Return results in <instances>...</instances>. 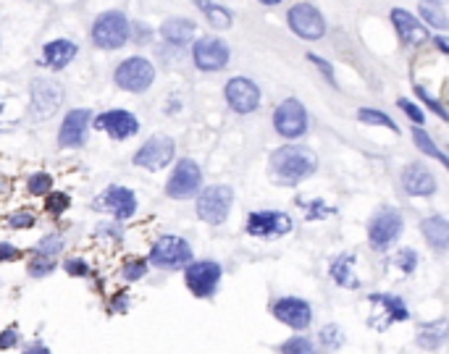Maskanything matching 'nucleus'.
<instances>
[{
	"mask_svg": "<svg viewBox=\"0 0 449 354\" xmlns=\"http://www.w3.org/2000/svg\"><path fill=\"white\" fill-rule=\"evenodd\" d=\"M318 346L323 349L326 354H334L339 352L344 346V330L336 326V323H329L318 330Z\"/></svg>",
	"mask_w": 449,
	"mask_h": 354,
	"instance_id": "nucleus-30",
	"label": "nucleus"
},
{
	"mask_svg": "<svg viewBox=\"0 0 449 354\" xmlns=\"http://www.w3.org/2000/svg\"><path fill=\"white\" fill-rule=\"evenodd\" d=\"M200 189H202L200 165L195 163L192 158L179 160L177 168H174V171H171V176H168L165 194H168L171 200H189V197H195Z\"/></svg>",
	"mask_w": 449,
	"mask_h": 354,
	"instance_id": "nucleus-7",
	"label": "nucleus"
},
{
	"mask_svg": "<svg viewBox=\"0 0 449 354\" xmlns=\"http://www.w3.org/2000/svg\"><path fill=\"white\" fill-rule=\"evenodd\" d=\"M202 13H205V19L211 26L215 29H229L231 26V13L226 11L224 6H218V3H213V0H192Z\"/></svg>",
	"mask_w": 449,
	"mask_h": 354,
	"instance_id": "nucleus-28",
	"label": "nucleus"
},
{
	"mask_svg": "<svg viewBox=\"0 0 449 354\" xmlns=\"http://www.w3.org/2000/svg\"><path fill=\"white\" fill-rule=\"evenodd\" d=\"M174 140L165 134H155L142 144L134 153V165H140L145 171H161L174 160Z\"/></svg>",
	"mask_w": 449,
	"mask_h": 354,
	"instance_id": "nucleus-13",
	"label": "nucleus"
},
{
	"mask_svg": "<svg viewBox=\"0 0 449 354\" xmlns=\"http://www.w3.org/2000/svg\"><path fill=\"white\" fill-rule=\"evenodd\" d=\"M292 218L289 212L281 210H255L247 218V234L258 239H276L292 231Z\"/></svg>",
	"mask_w": 449,
	"mask_h": 354,
	"instance_id": "nucleus-14",
	"label": "nucleus"
},
{
	"mask_svg": "<svg viewBox=\"0 0 449 354\" xmlns=\"http://www.w3.org/2000/svg\"><path fill=\"white\" fill-rule=\"evenodd\" d=\"M402 215L397 208H381V210L370 218V224H368V242H370V247L376 249V252H386V249L397 242L402 236Z\"/></svg>",
	"mask_w": 449,
	"mask_h": 354,
	"instance_id": "nucleus-5",
	"label": "nucleus"
},
{
	"mask_svg": "<svg viewBox=\"0 0 449 354\" xmlns=\"http://www.w3.org/2000/svg\"><path fill=\"white\" fill-rule=\"evenodd\" d=\"M226 103L229 108L234 110V113H252V110H258L260 106V87L252 79L247 76H234V79H229L226 82Z\"/></svg>",
	"mask_w": 449,
	"mask_h": 354,
	"instance_id": "nucleus-16",
	"label": "nucleus"
},
{
	"mask_svg": "<svg viewBox=\"0 0 449 354\" xmlns=\"http://www.w3.org/2000/svg\"><path fill=\"white\" fill-rule=\"evenodd\" d=\"M263 6H276V3H281V0H260Z\"/></svg>",
	"mask_w": 449,
	"mask_h": 354,
	"instance_id": "nucleus-51",
	"label": "nucleus"
},
{
	"mask_svg": "<svg viewBox=\"0 0 449 354\" xmlns=\"http://www.w3.org/2000/svg\"><path fill=\"white\" fill-rule=\"evenodd\" d=\"M53 271H56V260L40 258V255H35V258L29 260V268H26V273H29L32 278H45V276H50Z\"/></svg>",
	"mask_w": 449,
	"mask_h": 354,
	"instance_id": "nucleus-38",
	"label": "nucleus"
},
{
	"mask_svg": "<svg viewBox=\"0 0 449 354\" xmlns=\"http://www.w3.org/2000/svg\"><path fill=\"white\" fill-rule=\"evenodd\" d=\"M63 247H66V239L60 234H45L40 242H37V247H35V255H40V258H53L56 260V255H60L63 252Z\"/></svg>",
	"mask_w": 449,
	"mask_h": 354,
	"instance_id": "nucleus-31",
	"label": "nucleus"
},
{
	"mask_svg": "<svg viewBox=\"0 0 449 354\" xmlns=\"http://www.w3.org/2000/svg\"><path fill=\"white\" fill-rule=\"evenodd\" d=\"M357 118H360L363 124H370V126H386V129H391V131H400V126H397L386 113L373 110V108H363V110H357Z\"/></svg>",
	"mask_w": 449,
	"mask_h": 354,
	"instance_id": "nucleus-35",
	"label": "nucleus"
},
{
	"mask_svg": "<svg viewBox=\"0 0 449 354\" xmlns=\"http://www.w3.org/2000/svg\"><path fill=\"white\" fill-rule=\"evenodd\" d=\"M95 129L106 131L111 140H129L140 131V118L129 110H106L95 118Z\"/></svg>",
	"mask_w": 449,
	"mask_h": 354,
	"instance_id": "nucleus-17",
	"label": "nucleus"
},
{
	"mask_svg": "<svg viewBox=\"0 0 449 354\" xmlns=\"http://www.w3.org/2000/svg\"><path fill=\"white\" fill-rule=\"evenodd\" d=\"M307 110L305 106L295 100V97H289V100H284L281 106L273 110V129L276 134H281L284 140H300L302 134H307Z\"/></svg>",
	"mask_w": 449,
	"mask_h": 354,
	"instance_id": "nucleus-8",
	"label": "nucleus"
},
{
	"mask_svg": "<svg viewBox=\"0 0 449 354\" xmlns=\"http://www.w3.org/2000/svg\"><path fill=\"white\" fill-rule=\"evenodd\" d=\"M19 342H22V333H19L16 326L0 330V352H8V349H13V346H19Z\"/></svg>",
	"mask_w": 449,
	"mask_h": 354,
	"instance_id": "nucleus-44",
	"label": "nucleus"
},
{
	"mask_svg": "<svg viewBox=\"0 0 449 354\" xmlns=\"http://www.w3.org/2000/svg\"><path fill=\"white\" fill-rule=\"evenodd\" d=\"M415 94H418V97H421V100H423L425 106L431 108V110H434V113H436L439 118H444V121H447V110H444V106L439 103L434 94H428V92L423 90V87H415Z\"/></svg>",
	"mask_w": 449,
	"mask_h": 354,
	"instance_id": "nucleus-45",
	"label": "nucleus"
},
{
	"mask_svg": "<svg viewBox=\"0 0 449 354\" xmlns=\"http://www.w3.org/2000/svg\"><path fill=\"white\" fill-rule=\"evenodd\" d=\"M394 265L400 268L402 273H413L418 268V252L415 249H400L397 252V258H394Z\"/></svg>",
	"mask_w": 449,
	"mask_h": 354,
	"instance_id": "nucleus-40",
	"label": "nucleus"
},
{
	"mask_svg": "<svg viewBox=\"0 0 449 354\" xmlns=\"http://www.w3.org/2000/svg\"><path fill=\"white\" fill-rule=\"evenodd\" d=\"M413 142H415V147L421 150L423 155H428V158H434V160H439L441 165H447L449 160H447V155L439 150V144L434 142V137L428 134V131H423L421 126H415L413 129Z\"/></svg>",
	"mask_w": 449,
	"mask_h": 354,
	"instance_id": "nucleus-29",
	"label": "nucleus"
},
{
	"mask_svg": "<svg viewBox=\"0 0 449 354\" xmlns=\"http://www.w3.org/2000/svg\"><path fill=\"white\" fill-rule=\"evenodd\" d=\"M195 66L202 71H221L229 63V45L218 37H202L195 42Z\"/></svg>",
	"mask_w": 449,
	"mask_h": 354,
	"instance_id": "nucleus-20",
	"label": "nucleus"
},
{
	"mask_svg": "<svg viewBox=\"0 0 449 354\" xmlns=\"http://www.w3.org/2000/svg\"><path fill=\"white\" fill-rule=\"evenodd\" d=\"M318 168V158L302 144H284L271 155V176L281 187H297Z\"/></svg>",
	"mask_w": 449,
	"mask_h": 354,
	"instance_id": "nucleus-1",
	"label": "nucleus"
},
{
	"mask_svg": "<svg viewBox=\"0 0 449 354\" xmlns=\"http://www.w3.org/2000/svg\"><path fill=\"white\" fill-rule=\"evenodd\" d=\"M279 354H318V349H316L313 339H307L305 333H297L279 346Z\"/></svg>",
	"mask_w": 449,
	"mask_h": 354,
	"instance_id": "nucleus-32",
	"label": "nucleus"
},
{
	"mask_svg": "<svg viewBox=\"0 0 449 354\" xmlns=\"http://www.w3.org/2000/svg\"><path fill=\"white\" fill-rule=\"evenodd\" d=\"M329 273L336 286L342 289H360V278L354 276V255H339L331 260Z\"/></svg>",
	"mask_w": 449,
	"mask_h": 354,
	"instance_id": "nucleus-25",
	"label": "nucleus"
},
{
	"mask_svg": "<svg viewBox=\"0 0 449 354\" xmlns=\"http://www.w3.org/2000/svg\"><path fill=\"white\" fill-rule=\"evenodd\" d=\"M307 60H313V63H316V69H318L320 74L326 76V82H329L331 87H336V76H334V66H331L329 60H323V58H320V56H316V53H310V56H307Z\"/></svg>",
	"mask_w": 449,
	"mask_h": 354,
	"instance_id": "nucleus-46",
	"label": "nucleus"
},
{
	"mask_svg": "<svg viewBox=\"0 0 449 354\" xmlns=\"http://www.w3.org/2000/svg\"><path fill=\"white\" fill-rule=\"evenodd\" d=\"M35 212L32 210H19L8 215V228H16V231H24V228H32L35 226Z\"/></svg>",
	"mask_w": 449,
	"mask_h": 354,
	"instance_id": "nucleus-41",
	"label": "nucleus"
},
{
	"mask_svg": "<svg viewBox=\"0 0 449 354\" xmlns=\"http://www.w3.org/2000/svg\"><path fill=\"white\" fill-rule=\"evenodd\" d=\"M402 187L413 197H431L436 192V176L421 163H410L402 171Z\"/></svg>",
	"mask_w": 449,
	"mask_h": 354,
	"instance_id": "nucleus-21",
	"label": "nucleus"
},
{
	"mask_svg": "<svg viewBox=\"0 0 449 354\" xmlns=\"http://www.w3.org/2000/svg\"><path fill=\"white\" fill-rule=\"evenodd\" d=\"M434 42H436V47H439V50H441V53H449L447 37H434Z\"/></svg>",
	"mask_w": 449,
	"mask_h": 354,
	"instance_id": "nucleus-50",
	"label": "nucleus"
},
{
	"mask_svg": "<svg viewBox=\"0 0 449 354\" xmlns=\"http://www.w3.org/2000/svg\"><path fill=\"white\" fill-rule=\"evenodd\" d=\"M224 278V268L221 262H213V260H192L189 265H184V283L192 294L197 299H208L215 294L218 283Z\"/></svg>",
	"mask_w": 449,
	"mask_h": 354,
	"instance_id": "nucleus-3",
	"label": "nucleus"
},
{
	"mask_svg": "<svg viewBox=\"0 0 449 354\" xmlns=\"http://www.w3.org/2000/svg\"><path fill=\"white\" fill-rule=\"evenodd\" d=\"M22 354H53V352L47 349L45 344H32V346H26Z\"/></svg>",
	"mask_w": 449,
	"mask_h": 354,
	"instance_id": "nucleus-49",
	"label": "nucleus"
},
{
	"mask_svg": "<svg viewBox=\"0 0 449 354\" xmlns=\"http://www.w3.org/2000/svg\"><path fill=\"white\" fill-rule=\"evenodd\" d=\"M90 126H92V113L87 108H74L71 113H66L63 124H60L58 144L60 147H82L87 142Z\"/></svg>",
	"mask_w": 449,
	"mask_h": 354,
	"instance_id": "nucleus-19",
	"label": "nucleus"
},
{
	"mask_svg": "<svg viewBox=\"0 0 449 354\" xmlns=\"http://www.w3.org/2000/svg\"><path fill=\"white\" fill-rule=\"evenodd\" d=\"M302 208H305L307 221H323V218L334 215V208L326 205L323 200H313V202H307V205H302Z\"/></svg>",
	"mask_w": 449,
	"mask_h": 354,
	"instance_id": "nucleus-39",
	"label": "nucleus"
},
{
	"mask_svg": "<svg viewBox=\"0 0 449 354\" xmlns=\"http://www.w3.org/2000/svg\"><path fill=\"white\" fill-rule=\"evenodd\" d=\"M19 247L16 244H8V242H0V262H13V260H19Z\"/></svg>",
	"mask_w": 449,
	"mask_h": 354,
	"instance_id": "nucleus-48",
	"label": "nucleus"
},
{
	"mask_svg": "<svg viewBox=\"0 0 449 354\" xmlns=\"http://www.w3.org/2000/svg\"><path fill=\"white\" fill-rule=\"evenodd\" d=\"M150 262L155 268H184L192 262V247L181 236H161L150 249Z\"/></svg>",
	"mask_w": 449,
	"mask_h": 354,
	"instance_id": "nucleus-9",
	"label": "nucleus"
},
{
	"mask_svg": "<svg viewBox=\"0 0 449 354\" xmlns=\"http://www.w3.org/2000/svg\"><path fill=\"white\" fill-rule=\"evenodd\" d=\"M63 103V90L53 79H35L32 82V113L40 121L50 118Z\"/></svg>",
	"mask_w": 449,
	"mask_h": 354,
	"instance_id": "nucleus-18",
	"label": "nucleus"
},
{
	"mask_svg": "<svg viewBox=\"0 0 449 354\" xmlns=\"http://www.w3.org/2000/svg\"><path fill=\"white\" fill-rule=\"evenodd\" d=\"M92 210H100V212H111L113 218L118 221H126L137 212V194L126 187H113L103 189L97 197L92 200Z\"/></svg>",
	"mask_w": 449,
	"mask_h": 354,
	"instance_id": "nucleus-12",
	"label": "nucleus"
},
{
	"mask_svg": "<svg viewBox=\"0 0 449 354\" xmlns=\"http://www.w3.org/2000/svg\"><path fill=\"white\" fill-rule=\"evenodd\" d=\"M76 56V45L71 42V40H53V42H47L45 50H42V63L50 66V69H66L71 60Z\"/></svg>",
	"mask_w": 449,
	"mask_h": 354,
	"instance_id": "nucleus-24",
	"label": "nucleus"
},
{
	"mask_svg": "<svg viewBox=\"0 0 449 354\" xmlns=\"http://www.w3.org/2000/svg\"><path fill=\"white\" fill-rule=\"evenodd\" d=\"M26 192L35 194V197H45L47 192H53V176L45 174V171L32 174V176L26 178Z\"/></svg>",
	"mask_w": 449,
	"mask_h": 354,
	"instance_id": "nucleus-34",
	"label": "nucleus"
},
{
	"mask_svg": "<svg viewBox=\"0 0 449 354\" xmlns=\"http://www.w3.org/2000/svg\"><path fill=\"white\" fill-rule=\"evenodd\" d=\"M425 3H434V6H441V3H444V0H425Z\"/></svg>",
	"mask_w": 449,
	"mask_h": 354,
	"instance_id": "nucleus-52",
	"label": "nucleus"
},
{
	"mask_svg": "<svg viewBox=\"0 0 449 354\" xmlns=\"http://www.w3.org/2000/svg\"><path fill=\"white\" fill-rule=\"evenodd\" d=\"M161 35H163L165 42L181 47L195 40V35H197V24L184 19V16H177V19H168V22L161 26Z\"/></svg>",
	"mask_w": 449,
	"mask_h": 354,
	"instance_id": "nucleus-23",
	"label": "nucleus"
},
{
	"mask_svg": "<svg viewBox=\"0 0 449 354\" xmlns=\"http://www.w3.org/2000/svg\"><path fill=\"white\" fill-rule=\"evenodd\" d=\"M63 268H66V273L69 276H74V278H87L90 273H92V268H90V262L82 258H69L66 262H63Z\"/></svg>",
	"mask_w": 449,
	"mask_h": 354,
	"instance_id": "nucleus-42",
	"label": "nucleus"
},
{
	"mask_svg": "<svg viewBox=\"0 0 449 354\" xmlns=\"http://www.w3.org/2000/svg\"><path fill=\"white\" fill-rule=\"evenodd\" d=\"M368 305H370L368 326L376 330H386L389 326H394V323L410 320V307H407V302L397 294L373 292V294L368 296Z\"/></svg>",
	"mask_w": 449,
	"mask_h": 354,
	"instance_id": "nucleus-2",
	"label": "nucleus"
},
{
	"mask_svg": "<svg viewBox=\"0 0 449 354\" xmlns=\"http://www.w3.org/2000/svg\"><path fill=\"white\" fill-rule=\"evenodd\" d=\"M421 16H423L431 26H436V29H447V26H449L447 13H444V8H441V6H434V3H421Z\"/></svg>",
	"mask_w": 449,
	"mask_h": 354,
	"instance_id": "nucleus-37",
	"label": "nucleus"
},
{
	"mask_svg": "<svg viewBox=\"0 0 449 354\" xmlns=\"http://www.w3.org/2000/svg\"><path fill=\"white\" fill-rule=\"evenodd\" d=\"M231 202H234L231 187H226V184L205 187L197 192V215L211 226L224 224L229 218V210H231Z\"/></svg>",
	"mask_w": 449,
	"mask_h": 354,
	"instance_id": "nucleus-4",
	"label": "nucleus"
},
{
	"mask_svg": "<svg viewBox=\"0 0 449 354\" xmlns=\"http://www.w3.org/2000/svg\"><path fill=\"white\" fill-rule=\"evenodd\" d=\"M147 271H150L147 260H140V258L126 260V262H124V268H121V278H124L126 283H137L147 276Z\"/></svg>",
	"mask_w": 449,
	"mask_h": 354,
	"instance_id": "nucleus-33",
	"label": "nucleus"
},
{
	"mask_svg": "<svg viewBox=\"0 0 449 354\" xmlns=\"http://www.w3.org/2000/svg\"><path fill=\"white\" fill-rule=\"evenodd\" d=\"M397 106H400V110H402V113H405V116L410 118V121H413V124H418V126H421V124H423V121H425L423 110H421V108L415 106V103H410V100H407V97H400V100H397Z\"/></svg>",
	"mask_w": 449,
	"mask_h": 354,
	"instance_id": "nucleus-43",
	"label": "nucleus"
},
{
	"mask_svg": "<svg viewBox=\"0 0 449 354\" xmlns=\"http://www.w3.org/2000/svg\"><path fill=\"white\" fill-rule=\"evenodd\" d=\"M421 231H423L425 242L436 249V252H444V249H447L449 224H447V218H444V215H431V218H425L423 224H421Z\"/></svg>",
	"mask_w": 449,
	"mask_h": 354,
	"instance_id": "nucleus-26",
	"label": "nucleus"
},
{
	"mask_svg": "<svg viewBox=\"0 0 449 354\" xmlns=\"http://www.w3.org/2000/svg\"><path fill=\"white\" fill-rule=\"evenodd\" d=\"M273 318L292 330H307L313 326V305L302 296H279L271 305Z\"/></svg>",
	"mask_w": 449,
	"mask_h": 354,
	"instance_id": "nucleus-10",
	"label": "nucleus"
},
{
	"mask_svg": "<svg viewBox=\"0 0 449 354\" xmlns=\"http://www.w3.org/2000/svg\"><path fill=\"white\" fill-rule=\"evenodd\" d=\"M155 79V66L142 56H131L116 69V84L126 92H145Z\"/></svg>",
	"mask_w": 449,
	"mask_h": 354,
	"instance_id": "nucleus-11",
	"label": "nucleus"
},
{
	"mask_svg": "<svg viewBox=\"0 0 449 354\" xmlns=\"http://www.w3.org/2000/svg\"><path fill=\"white\" fill-rule=\"evenodd\" d=\"M129 22L121 11H106L97 16L92 26V42L103 50H118L129 40Z\"/></svg>",
	"mask_w": 449,
	"mask_h": 354,
	"instance_id": "nucleus-6",
	"label": "nucleus"
},
{
	"mask_svg": "<svg viewBox=\"0 0 449 354\" xmlns=\"http://www.w3.org/2000/svg\"><path fill=\"white\" fill-rule=\"evenodd\" d=\"M391 22L397 26V35H400L407 45H423V42L431 40V37H428V29L415 19L413 13L405 11V8H394V11H391Z\"/></svg>",
	"mask_w": 449,
	"mask_h": 354,
	"instance_id": "nucleus-22",
	"label": "nucleus"
},
{
	"mask_svg": "<svg viewBox=\"0 0 449 354\" xmlns=\"http://www.w3.org/2000/svg\"><path fill=\"white\" fill-rule=\"evenodd\" d=\"M129 294L126 292H116L113 294V299H111V312H116V315H121V312H126L129 310Z\"/></svg>",
	"mask_w": 449,
	"mask_h": 354,
	"instance_id": "nucleus-47",
	"label": "nucleus"
},
{
	"mask_svg": "<svg viewBox=\"0 0 449 354\" xmlns=\"http://www.w3.org/2000/svg\"><path fill=\"white\" fill-rule=\"evenodd\" d=\"M71 208V197L69 194H63V192H47L45 194V210L47 215H53V218H58L63 212Z\"/></svg>",
	"mask_w": 449,
	"mask_h": 354,
	"instance_id": "nucleus-36",
	"label": "nucleus"
},
{
	"mask_svg": "<svg viewBox=\"0 0 449 354\" xmlns=\"http://www.w3.org/2000/svg\"><path fill=\"white\" fill-rule=\"evenodd\" d=\"M447 344V320L439 318L434 323H423L418 328V346L421 349H441Z\"/></svg>",
	"mask_w": 449,
	"mask_h": 354,
	"instance_id": "nucleus-27",
	"label": "nucleus"
},
{
	"mask_svg": "<svg viewBox=\"0 0 449 354\" xmlns=\"http://www.w3.org/2000/svg\"><path fill=\"white\" fill-rule=\"evenodd\" d=\"M286 19H289V26H292V32L297 37H302V40H320V37L326 35V22H323V16L316 6H310V3H297L289 8L286 13Z\"/></svg>",
	"mask_w": 449,
	"mask_h": 354,
	"instance_id": "nucleus-15",
	"label": "nucleus"
}]
</instances>
